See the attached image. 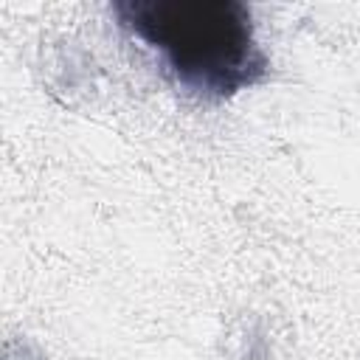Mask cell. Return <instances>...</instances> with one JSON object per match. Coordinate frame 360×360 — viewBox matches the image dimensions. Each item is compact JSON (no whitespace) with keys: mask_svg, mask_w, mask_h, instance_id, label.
I'll return each instance as SVG.
<instances>
[{"mask_svg":"<svg viewBox=\"0 0 360 360\" xmlns=\"http://www.w3.org/2000/svg\"><path fill=\"white\" fill-rule=\"evenodd\" d=\"M112 14L200 98H228L267 76L250 8L239 0H115Z\"/></svg>","mask_w":360,"mask_h":360,"instance_id":"obj_1","label":"cell"}]
</instances>
